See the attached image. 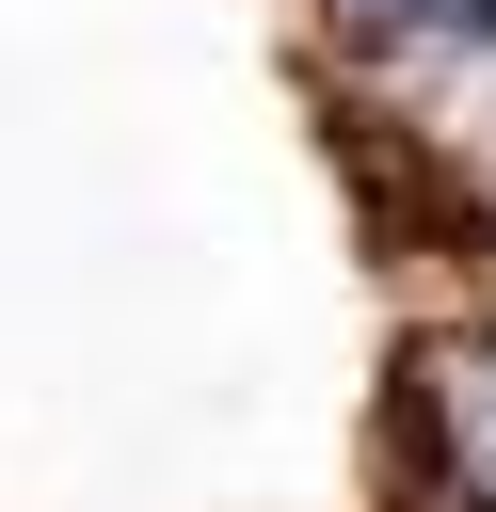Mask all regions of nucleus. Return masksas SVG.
<instances>
[{"mask_svg": "<svg viewBox=\"0 0 496 512\" xmlns=\"http://www.w3.org/2000/svg\"><path fill=\"white\" fill-rule=\"evenodd\" d=\"M480 224H496V176H480Z\"/></svg>", "mask_w": 496, "mask_h": 512, "instance_id": "1", "label": "nucleus"}]
</instances>
